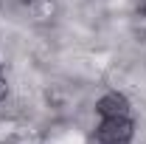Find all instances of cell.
Returning <instances> with one entry per match:
<instances>
[{"instance_id": "obj_3", "label": "cell", "mask_w": 146, "mask_h": 144, "mask_svg": "<svg viewBox=\"0 0 146 144\" xmlns=\"http://www.w3.org/2000/svg\"><path fill=\"white\" fill-rule=\"evenodd\" d=\"M6 93H9V85H6V76L0 71V99H6Z\"/></svg>"}, {"instance_id": "obj_2", "label": "cell", "mask_w": 146, "mask_h": 144, "mask_svg": "<svg viewBox=\"0 0 146 144\" xmlns=\"http://www.w3.org/2000/svg\"><path fill=\"white\" fill-rule=\"evenodd\" d=\"M96 113L104 119V116H129V99L124 93H104L98 102H96Z\"/></svg>"}, {"instance_id": "obj_1", "label": "cell", "mask_w": 146, "mask_h": 144, "mask_svg": "<svg viewBox=\"0 0 146 144\" xmlns=\"http://www.w3.org/2000/svg\"><path fill=\"white\" fill-rule=\"evenodd\" d=\"M135 133V124L129 116H104L96 127V136L101 144H127Z\"/></svg>"}]
</instances>
